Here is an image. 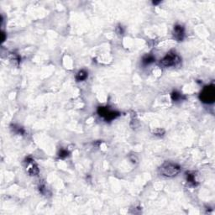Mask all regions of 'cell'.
I'll list each match as a JSON object with an SVG mask.
<instances>
[{"mask_svg": "<svg viewBox=\"0 0 215 215\" xmlns=\"http://www.w3.org/2000/svg\"><path fill=\"white\" fill-rule=\"evenodd\" d=\"M160 174L166 178H174L181 171V166L176 163L166 161L159 168Z\"/></svg>", "mask_w": 215, "mask_h": 215, "instance_id": "obj_1", "label": "cell"}, {"mask_svg": "<svg viewBox=\"0 0 215 215\" xmlns=\"http://www.w3.org/2000/svg\"><path fill=\"white\" fill-rule=\"evenodd\" d=\"M180 62H181V58L178 54L174 51H170L161 60L160 65L163 67H170L177 66Z\"/></svg>", "mask_w": 215, "mask_h": 215, "instance_id": "obj_2", "label": "cell"}, {"mask_svg": "<svg viewBox=\"0 0 215 215\" xmlns=\"http://www.w3.org/2000/svg\"><path fill=\"white\" fill-rule=\"evenodd\" d=\"M200 100L204 103L210 104L214 102L215 89L213 85H209L204 87L199 95Z\"/></svg>", "mask_w": 215, "mask_h": 215, "instance_id": "obj_3", "label": "cell"}, {"mask_svg": "<svg viewBox=\"0 0 215 215\" xmlns=\"http://www.w3.org/2000/svg\"><path fill=\"white\" fill-rule=\"evenodd\" d=\"M98 113L100 117L103 118L106 121L113 120L119 116V112L109 109L108 107H98Z\"/></svg>", "mask_w": 215, "mask_h": 215, "instance_id": "obj_4", "label": "cell"}, {"mask_svg": "<svg viewBox=\"0 0 215 215\" xmlns=\"http://www.w3.org/2000/svg\"><path fill=\"white\" fill-rule=\"evenodd\" d=\"M24 164H25L27 172L30 176H36L39 173V168H38L37 165L34 163V161L33 159L28 157L24 161Z\"/></svg>", "mask_w": 215, "mask_h": 215, "instance_id": "obj_5", "label": "cell"}, {"mask_svg": "<svg viewBox=\"0 0 215 215\" xmlns=\"http://www.w3.org/2000/svg\"><path fill=\"white\" fill-rule=\"evenodd\" d=\"M172 34L174 39H176L178 41H182L185 37V28L181 24H176L173 28Z\"/></svg>", "mask_w": 215, "mask_h": 215, "instance_id": "obj_6", "label": "cell"}, {"mask_svg": "<svg viewBox=\"0 0 215 215\" xmlns=\"http://www.w3.org/2000/svg\"><path fill=\"white\" fill-rule=\"evenodd\" d=\"M87 77H88V73L87 72H86L85 70H81L79 72L77 73L76 75V80L77 82H83L87 79Z\"/></svg>", "mask_w": 215, "mask_h": 215, "instance_id": "obj_7", "label": "cell"}, {"mask_svg": "<svg viewBox=\"0 0 215 215\" xmlns=\"http://www.w3.org/2000/svg\"><path fill=\"white\" fill-rule=\"evenodd\" d=\"M187 181L190 185L193 186V187H195L198 184L196 180L195 174L192 173V172H187Z\"/></svg>", "mask_w": 215, "mask_h": 215, "instance_id": "obj_8", "label": "cell"}, {"mask_svg": "<svg viewBox=\"0 0 215 215\" xmlns=\"http://www.w3.org/2000/svg\"><path fill=\"white\" fill-rule=\"evenodd\" d=\"M155 60V58L152 55H146L142 58V63L145 66H147V65H150L151 63H153L154 61Z\"/></svg>", "mask_w": 215, "mask_h": 215, "instance_id": "obj_9", "label": "cell"}, {"mask_svg": "<svg viewBox=\"0 0 215 215\" xmlns=\"http://www.w3.org/2000/svg\"><path fill=\"white\" fill-rule=\"evenodd\" d=\"M171 97L172 101H174V102H178V101H180L182 99V94H181L179 92H177V91L172 92L171 94Z\"/></svg>", "mask_w": 215, "mask_h": 215, "instance_id": "obj_10", "label": "cell"}, {"mask_svg": "<svg viewBox=\"0 0 215 215\" xmlns=\"http://www.w3.org/2000/svg\"><path fill=\"white\" fill-rule=\"evenodd\" d=\"M69 155V151L67 150H65V149H61L58 154V156L60 159H65L66 157H67Z\"/></svg>", "mask_w": 215, "mask_h": 215, "instance_id": "obj_11", "label": "cell"}, {"mask_svg": "<svg viewBox=\"0 0 215 215\" xmlns=\"http://www.w3.org/2000/svg\"><path fill=\"white\" fill-rule=\"evenodd\" d=\"M13 130H14L16 134H18V135H23L24 134V129L22 127H19V126L14 125V126H13Z\"/></svg>", "mask_w": 215, "mask_h": 215, "instance_id": "obj_12", "label": "cell"}, {"mask_svg": "<svg viewBox=\"0 0 215 215\" xmlns=\"http://www.w3.org/2000/svg\"><path fill=\"white\" fill-rule=\"evenodd\" d=\"M153 134L156 136H160L161 137L165 135V130L162 129H155V130L153 131Z\"/></svg>", "mask_w": 215, "mask_h": 215, "instance_id": "obj_13", "label": "cell"}, {"mask_svg": "<svg viewBox=\"0 0 215 215\" xmlns=\"http://www.w3.org/2000/svg\"><path fill=\"white\" fill-rule=\"evenodd\" d=\"M116 32H117L119 34H124L125 30H124V28H123V26H122V25H118V26L116 27Z\"/></svg>", "mask_w": 215, "mask_h": 215, "instance_id": "obj_14", "label": "cell"}, {"mask_svg": "<svg viewBox=\"0 0 215 215\" xmlns=\"http://www.w3.org/2000/svg\"><path fill=\"white\" fill-rule=\"evenodd\" d=\"M4 40H5V37H4V32H2V41H4Z\"/></svg>", "mask_w": 215, "mask_h": 215, "instance_id": "obj_15", "label": "cell"}]
</instances>
